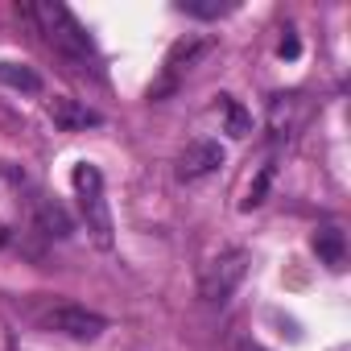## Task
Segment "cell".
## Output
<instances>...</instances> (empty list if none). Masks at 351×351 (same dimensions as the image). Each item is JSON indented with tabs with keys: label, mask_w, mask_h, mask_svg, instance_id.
Wrapping results in <instances>:
<instances>
[{
	"label": "cell",
	"mask_w": 351,
	"mask_h": 351,
	"mask_svg": "<svg viewBox=\"0 0 351 351\" xmlns=\"http://www.w3.org/2000/svg\"><path fill=\"white\" fill-rule=\"evenodd\" d=\"M25 17L38 21V29L46 34V42L75 66H95V46L91 38L83 34V25L75 21V13L66 5H58V0H42V5H29Z\"/></svg>",
	"instance_id": "6da1fadb"
},
{
	"label": "cell",
	"mask_w": 351,
	"mask_h": 351,
	"mask_svg": "<svg viewBox=\"0 0 351 351\" xmlns=\"http://www.w3.org/2000/svg\"><path fill=\"white\" fill-rule=\"evenodd\" d=\"M71 182L79 191V203H83V215H87V232L95 236L99 248L112 244V215H108V203H104V178H99V169L91 161H79L75 173H71Z\"/></svg>",
	"instance_id": "7a4b0ae2"
},
{
	"label": "cell",
	"mask_w": 351,
	"mask_h": 351,
	"mask_svg": "<svg viewBox=\"0 0 351 351\" xmlns=\"http://www.w3.org/2000/svg\"><path fill=\"white\" fill-rule=\"evenodd\" d=\"M244 273H248V252H244V248L219 252V256L203 269V277H199V298H203V302H228L232 289L244 281Z\"/></svg>",
	"instance_id": "3957f363"
},
{
	"label": "cell",
	"mask_w": 351,
	"mask_h": 351,
	"mask_svg": "<svg viewBox=\"0 0 351 351\" xmlns=\"http://www.w3.org/2000/svg\"><path fill=\"white\" fill-rule=\"evenodd\" d=\"M46 326L66 335V339H79V343H91L108 330V318L95 314V310H83V306H58L46 314Z\"/></svg>",
	"instance_id": "277c9868"
},
{
	"label": "cell",
	"mask_w": 351,
	"mask_h": 351,
	"mask_svg": "<svg viewBox=\"0 0 351 351\" xmlns=\"http://www.w3.org/2000/svg\"><path fill=\"white\" fill-rule=\"evenodd\" d=\"M223 165V145L219 141H191L178 157V178L182 182H199L207 173H215Z\"/></svg>",
	"instance_id": "5b68a950"
},
{
	"label": "cell",
	"mask_w": 351,
	"mask_h": 351,
	"mask_svg": "<svg viewBox=\"0 0 351 351\" xmlns=\"http://www.w3.org/2000/svg\"><path fill=\"white\" fill-rule=\"evenodd\" d=\"M50 120L62 128V132H83V128H95L104 116L95 112V108H87V104H79V99H66V95H54L50 99Z\"/></svg>",
	"instance_id": "8992f818"
},
{
	"label": "cell",
	"mask_w": 351,
	"mask_h": 351,
	"mask_svg": "<svg viewBox=\"0 0 351 351\" xmlns=\"http://www.w3.org/2000/svg\"><path fill=\"white\" fill-rule=\"evenodd\" d=\"M34 215H38V228H42L50 240H71V236H75V219H71V211H66L58 199H38Z\"/></svg>",
	"instance_id": "52a82bcc"
},
{
	"label": "cell",
	"mask_w": 351,
	"mask_h": 351,
	"mask_svg": "<svg viewBox=\"0 0 351 351\" xmlns=\"http://www.w3.org/2000/svg\"><path fill=\"white\" fill-rule=\"evenodd\" d=\"M310 248L318 252V261H322L326 269H343V265H347V240H343L339 228H318L314 240H310Z\"/></svg>",
	"instance_id": "ba28073f"
},
{
	"label": "cell",
	"mask_w": 351,
	"mask_h": 351,
	"mask_svg": "<svg viewBox=\"0 0 351 351\" xmlns=\"http://www.w3.org/2000/svg\"><path fill=\"white\" fill-rule=\"evenodd\" d=\"M0 83L13 87V91H25V95H38L42 91V75L25 62H0Z\"/></svg>",
	"instance_id": "9c48e42d"
},
{
	"label": "cell",
	"mask_w": 351,
	"mask_h": 351,
	"mask_svg": "<svg viewBox=\"0 0 351 351\" xmlns=\"http://www.w3.org/2000/svg\"><path fill=\"white\" fill-rule=\"evenodd\" d=\"M182 13H191V17H203V21H215V17H223V13H232L236 5H223V0H182L178 5Z\"/></svg>",
	"instance_id": "30bf717a"
},
{
	"label": "cell",
	"mask_w": 351,
	"mask_h": 351,
	"mask_svg": "<svg viewBox=\"0 0 351 351\" xmlns=\"http://www.w3.org/2000/svg\"><path fill=\"white\" fill-rule=\"evenodd\" d=\"M223 116H228V132H232V136H248V132H252V116H248L236 99H228V95H223Z\"/></svg>",
	"instance_id": "8fae6325"
},
{
	"label": "cell",
	"mask_w": 351,
	"mask_h": 351,
	"mask_svg": "<svg viewBox=\"0 0 351 351\" xmlns=\"http://www.w3.org/2000/svg\"><path fill=\"white\" fill-rule=\"evenodd\" d=\"M269 182H273V165H265V169L256 173V182L248 186V199H244V211H252V207H261V203H265V195H269Z\"/></svg>",
	"instance_id": "7c38bea8"
},
{
	"label": "cell",
	"mask_w": 351,
	"mask_h": 351,
	"mask_svg": "<svg viewBox=\"0 0 351 351\" xmlns=\"http://www.w3.org/2000/svg\"><path fill=\"white\" fill-rule=\"evenodd\" d=\"M277 54H281V58H298V54H302V42H298L293 34H285L281 46H277Z\"/></svg>",
	"instance_id": "4fadbf2b"
},
{
	"label": "cell",
	"mask_w": 351,
	"mask_h": 351,
	"mask_svg": "<svg viewBox=\"0 0 351 351\" xmlns=\"http://www.w3.org/2000/svg\"><path fill=\"white\" fill-rule=\"evenodd\" d=\"M0 244H9V228L5 223H0Z\"/></svg>",
	"instance_id": "5bb4252c"
},
{
	"label": "cell",
	"mask_w": 351,
	"mask_h": 351,
	"mask_svg": "<svg viewBox=\"0 0 351 351\" xmlns=\"http://www.w3.org/2000/svg\"><path fill=\"white\" fill-rule=\"evenodd\" d=\"M240 351H265V347H256V343H244V347H240Z\"/></svg>",
	"instance_id": "9a60e30c"
}]
</instances>
